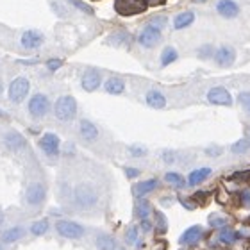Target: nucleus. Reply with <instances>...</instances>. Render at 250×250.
<instances>
[{"instance_id":"c03bdc74","label":"nucleus","mask_w":250,"mask_h":250,"mask_svg":"<svg viewBox=\"0 0 250 250\" xmlns=\"http://www.w3.org/2000/svg\"><path fill=\"white\" fill-rule=\"evenodd\" d=\"M52 9L56 11V13H59V16H64V15H66V11L62 9V7L59 4H56V2H52Z\"/></svg>"},{"instance_id":"20e7f679","label":"nucleus","mask_w":250,"mask_h":250,"mask_svg":"<svg viewBox=\"0 0 250 250\" xmlns=\"http://www.w3.org/2000/svg\"><path fill=\"white\" fill-rule=\"evenodd\" d=\"M56 230H58V234H61L62 238H68V240H81L84 236L83 225L72 222V220H58Z\"/></svg>"},{"instance_id":"ddd939ff","label":"nucleus","mask_w":250,"mask_h":250,"mask_svg":"<svg viewBox=\"0 0 250 250\" xmlns=\"http://www.w3.org/2000/svg\"><path fill=\"white\" fill-rule=\"evenodd\" d=\"M216 13H218L222 18H236L240 15V5L236 4L234 0H218L216 2Z\"/></svg>"},{"instance_id":"f8f14e48","label":"nucleus","mask_w":250,"mask_h":250,"mask_svg":"<svg viewBox=\"0 0 250 250\" xmlns=\"http://www.w3.org/2000/svg\"><path fill=\"white\" fill-rule=\"evenodd\" d=\"M43 34L42 32H38V31H25L23 34H21L20 38V43H21V47L27 48V50H36V48H40L43 45Z\"/></svg>"},{"instance_id":"9b49d317","label":"nucleus","mask_w":250,"mask_h":250,"mask_svg":"<svg viewBox=\"0 0 250 250\" xmlns=\"http://www.w3.org/2000/svg\"><path fill=\"white\" fill-rule=\"evenodd\" d=\"M204 236V230L200 225H191L189 229H186L183 232V236L179 238V243L184 247H197L198 241L202 240Z\"/></svg>"},{"instance_id":"393cba45","label":"nucleus","mask_w":250,"mask_h":250,"mask_svg":"<svg viewBox=\"0 0 250 250\" xmlns=\"http://www.w3.org/2000/svg\"><path fill=\"white\" fill-rule=\"evenodd\" d=\"M179 58V52L173 47H165L161 54V66H170L172 62H175Z\"/></svg>"},{"instance_id":"f3484780","label":"nucleus","mask_w":250,"mask_h":250,"mask_svg":"<svg viewBox=\"0 0 250 250\" xmlns=\"http://www.w3.org/2000/svg\"><path fill=\"white\" fill-rule=\"evenodd\" d=\"M145 102L152 109H165V107H167V97H165L161 91H157V89H150V91L146 93Z\"/></svg>"},{"instance_id":"c756f323","label":"nucleus","mask_w":250,"mask_h":250,"mask_svg":"<svg viewBox=\"0 0 250 250\" xmlns=\"http://www.w3.org/2000/svg\"><path fill=\"white\" fill-rule=\"evenodd\" d=\"M138 238H140V229L136 225H130L129 229L125 230V241L129 245H136L138 243Z\"/></svg>"},{"instance_id":"39448f33","label":"nucleus","mask_w":250,"mask_h":250,"mask_svg":"<svg viewBox=\"0 0 250 250\" xmlns=\"http://www.w3.org/2000/svg\"><path fill=\"white\" fill-rule=\"evenodd\" d=\"M27 111L31 113V116L34 118H43L50 111V100H48L47 95L36 93L32 95L31 100H29V105H27Z\"/></svg>"},{"instance_id":"a878e982","label":"nucleus","mask_w":250,"mask_h":250,"mask_svg":"<svg viewBox=\"0 0 250 250\" xmlns=\"http://www.w3.org/2000/svg\"><path fill=\"white\" fill-rule=\"evenodd\" d=\"M238 240V232H234L232 229H227V227H222L218 232V241L224 243V245H230Z\"/></svg>"},{"instance_id":"cd10ccee","label":"nucleus","mask_w":250,"mask_h":250,"mask_svg":"<svg viewBox=\"0 0 250 250\" xmlns=\"http://www.w3.org/2000/svg\"><path fill=\"white\" fill-rule=\"evenodd\" d=\"M230 150H232V154H247L250 150V140L249 138H241L230 146Z\"/></svg>"},{"instance_id":"aec40b11","label":"nucleus","mask_w":250,"mask_h":250,"mask_svg":"<svg viewBox=\"0 0 250 250\" xmlns=\"http://www.w3.org/2000/svg\"><path fill=\"white\" fill-rule=\"evenodd\" d=\"M195 21V13L193 11H183V13H179L175 16V20H173V27H175V31H183L186 27H189Z\"/></svg>"},{"instance_id":"412c9836","label":"nucleus","mask_w":250,"mask_h":250,"mask_svg":"<svg viewBox=\"0 0 250 250\" xmlns=\"http://www.w3.org/2000/svg\"><path fill=\"white\" fill-rule=\"evenodd\" d=\"M105 93L109 95H122L125 91V83L120 77H109L104 84Z\"/></svg>"},{"instance_id":"6ab92c4d","label":"nucleus","mask_w":250,"mask_h":250,"mask_svg":"<svg viewBox=\"0 0 250 250\" xmlns=\"http://www.w3.org/2000/svg\"><path fill=\"white\" fill-rule=\"evenodd\" d=\"M211 168L209 167H206V168H197V170H193L189 175H188V181H186V184L188 186H198V184H202L206 179L211 175Z\"/></svg>"},{"instance_id":"09e8293b","label":"nucleus","mask_w":250,"mask_h":250,"mask_svg":"<svg viewBox=\"0 0 250 250\" xmlns=\"http://www.w3.org/2000/svg\"><path fill=\"white\" fill-rule=\"evenodd\" d=\"M195 4H202V2H206V0H193Z\"/></svg>"},{"instance_id":"0eeeda50","label":"nucleus","mask_w":250,"mask_h":250,"mask_svg":"<svg viewBox=\"0 0 250 250\" xmlns=\"http://www.w3.org/2000/svg\"><path fill=\"white\" fill-rule=\"evenodd\" d=\"M40 146L48 157H58L61 152V141H59L58 134H54V132H45L40 140Z\"/></svg>"},{"instance_id":"a19ab883","label":"nucleus","mask_w":250,"mask_h":250,"mask_svg":"<svg viewBox=\"0 0 250 250\" xmlns=\"http://www.w3.org/2000/svg\"><path fill=\"white\" fill-rule=\"evenodd\" d=\"M140 170H138V168H130V167H127L125 168V175H127V177L129 179H136V177H140Z\"/></svg>"},{"instance_id":"f03ea898","label":"nucleus","mask_w":250,"mask_h":250,"mask_svg":"<svg viewBox=\"0 0 250 250\" xmlns=\"http://www.w3.org/2000/svg\"><path fill=\"white\" fill-rule=\"evenodd\" d=\"M29 89H31V83L27 77H16L15 81H11L9 89H7V95H9V100L15 102V104H20L25 100V97L29 95Z\"/></svg>"},{"instance_id":"a18cd8bd","label":"nucleus","mask_w":250,"mask_h":250,"mask_svg":"<svg viewBox=\"0 0 250 250\" xmlns=\"http://www.w3.org/2000/svg\"><path fill=\"white\" fill-rule=\"evenodd\" d=\"M206 152H208L209 156H218V154H222V148H216V146H213V148H208Z\"/></svg>"},{"instance_id":"ea45409f","label":"nucleus","mask_w":250,"mask_h":250,"mask_svg":"<svg viewBox=\"0 0 250 250\" xmlns=\"http://www.w3.org/2000/svg\"><path fill=\"white\" fill-rule=\"evenodd\" d=\"M240 198H241V206H247V208H249L250 206V189H243Z\"/></svg>"},{"instance_id":"8fccbe9b","label":"nucleus","mask_w":250,"mask_h":250,"mask_svg":"<svg viewBox=\"0 0 250 250\" xmlns=\"http://www.w3.org/2000/svg\"><path fill=\"white\" fill-rule=\"evenodd\" d=\"M0 116H4V111H2V109H0Z\"/></svg>"},{"instance_id":"49530a36","label":"nucleus","mask_w":250,"mask_h":250,"mask_svg":"<svg viewBox=\"0 0 250 250\" xmlns=\"http://www.w3.org/2000/svg\"><path fill=\"white\" fill-rule=\"evenodd\" d=\"M2 222H4V213L0 211V224H2Z\"/></svg>"},{"instance_id":"4468645a","label":"nucleus","mask_w":250,"mask_h":250,"mask_svg":"<svg viewBox=\"0 0 250 250\" xmlns=\"http://www.w3.org/2000/svg\"><path fill=\"white\" fill-rule=\"evenodd\" d=\"M100 84H102V75H100L97 70H88V72H84L83 79H81V86H83L84 91H95V89L100 88Z\"/></svg>"},{"instance_id":"f257e3e1","label":"nucleus","mask_w":250,"mask_h":250,"mask_svg":"<svg viewBox=\"0 0 250 250\" xmlns=\"http://www.w3.org/2000/svg\"><path fill=\"white\" fill-rule=\"evenodd\" d=\"M54 113L59 122H70L77 115V100L72 95H62L59 97L56 105H54Z\"/></svg>"},{"instance_id":"72a5a7b5","label":"nucleus","mask_w":250,"mask_h":250,"mask_svg":"<svg viewBox=\"0 0 250 250\" xmlns=\"http://www.w3.org/2000/svg\"><path fill=\"white\" fill-rule=\"evenodd\" d=\"M70 4L73 5V7H77L79 11H83V13H86V15H93V9L89 7L88 4H84V2H81V0H68Z\"/></svg>"},{"instance_id":"2f4dec72","label":"nucleus","mask_w":250,"mask_h":250,"mask_svg":"<svg viewBox=\"0 0 250 250\" xmlns=\"http://www.w3.org/2000/svg\"><path fill=\"white\" fill-rule=\"evenodd\" d=\"M214 50L216 48L213 47V45H202V47L198 48V58L200 59H211L214 56Z\"/></svg>"},{"instance_id":"4c0bfd02","label":"nucleus","mask_w":250,"mask_h":250,"mask_svg":"<svg viewBox=\"0 0 250 250\" xmlns=\"http://www.w3.org/2000/svg\"><path fill=\"white\" fill-rule=\"evenodd\" d=\"M232 181H250V170H243V172H236L230 175Z\"/></svg>"},{"instance_id":"7c9ffc66","label":"nucleus","mask_w":250,"mask_h":250,"mask_svg":"<svg viewBox=\"0 0 250 250\" xmlns=\"http://www.w3.org/2000/svg\"><path fill=\"white\" fill-rule=\"evenodd\" d=\"M238 102H240V105L245 109V113L250 116V91H241L240 95H238Z\"/></svg>"},{"instance_id":"2eb2a0df","label":"nucleus","mask_w":250,"mask_h":250,"mask_svg":"<svg viewBox=\"0 0 250 250\" xmlns=\"http://www.w3.org/2000/svg\"><path fill=\"white\" fill-rule=\"evenodd\" d=\"M4 145L9 148L11 152H20L25 148L27 141L25 138L20 134V132H16V130H11L7 134L4 136Z\"/></svg>"},{"instance_id":"603ef678","label":"nucleus","mask_w":250,"mask_h":250,"mask_svg":"<svg viewBox=\"0 0 250 250\" xmlns=\"http://www.w3.org/2000/svg\"><path fill=\"white\" fill-rule=\"evenodd\" d=\"M0 250H4V249H2V245H0Z\"/></svg>"},{"instance_id":"5701e85b","label":"nucleus","mask_w":250,"mask_h":250,"mask_svg":"<svg viewBox=\"0 0 250 250\" xmlns=\"http://www.w3.org/2000/svg\"><path fill=\"white\" fill-rule=\"evenodd\" d=\"M95 245L99 250H115L116 249V240L111 234H99L95 240Z\"/></svg>"},{"instance_id":"de8ad7c7","label":"nucleus","mask_w":250,"mask_h":250,"mask_svg":"<svg viewBox=\"0 0 250 250\" xmlns=\"http://www.w3.org/2000/svg\"><path fill=\"white\" fill-rule=\"evenodd\" d=\"M245 225H250V216H247L245 218Z\"/></svg>"},{"instance_id":"bb28decb","label":"nucleus","mask_w":250,"mask_h":250,"mask_svg":"<svg viewBox=\"0 0 250 250\" xmlns=\"http://www.w3.org/2000/svg\"><path fill=\"white\" fill-rule=\"evenodd\" d=\"M165 181H167L168 184L175 186V188H184V186H186V179H184L179 172H168L167 175H165Z\"/></svg>"},{"instance_id":"9d476101","label":"nucleus","mask_w":250,"mask_h":250,"mask_svg":"<svg viewBox=\"0 0 250 250\" xmlns=\"http://www.w3.org/2000/svg\"><path fill=\"white\" fill-rule=\"evenodd\" d=\"M45 197H47V189H45L43 184L40 183L29 184V188H27L25 191V200L29 206H40L45 200Z\"/></svg>"},{"instance_id":"7ed1b4c3","label":"nucleus","mask_w":250,"mask_h":250,"mask_svg":"<svg viewBox=\"0 0 250 250\" xmlns=\"http://www.w3.org/2000/svg\"><path fill=\"white\" fill-rule=\"evenodd\" d=\"M73 197H75V202L84 209L93 208L95 204L99 202V193L95 191V188H91L89 184H79V186L75 188Z\"/></svg>"},{"instance_id":"864d4df0","label":"nucleus","mask_w":250,"mask_h":250,"mask_svg":"<svg viewBox=\"0 0 250 250\" xmlns=\"http://www.w3.org/2000/svg\"><path fill=\"white\" fill-rule=\"evenodd\" d=\"M183 250H186V249H183Z\"/></svg>"},{"instance_id":"6e6552de","label":"nucleus","mask_w":250,"mask_h":250,"mask_svg":"<svg viewBox=\"0 0 250 250\" xmlns=\"http://www.w3.org/2000/svg\"><path fill=\"white\" fill-rule=\"evenodd\" d=\"M208 102L213 105H225V107H229V105H232V97H230V93L225 88L214 86V88H211L208 91Z\"/></svg>"},{"instance_id":"79ce46f5","label":"nucleus","mask_w":250,"mask_h":250,"mask_svg":"<svg viewBox=\"0 0 250 250\" xmlns=\"http://www.w3.org/2000/svg\"><path fill=\"white\" fill-rule=\"evenodd\" d=\"M140 227H141V230H143V232H150V230H152V222L148 218H143V220H141Z\"/></svg>"},{"instance_id":"58836bf2","label":"nucleus","mask_w":250,"mask_h":250,"mask_svg":"<svg viewBox=\"0 0 250 250\" xmlns=\"http://www.w3.org/2000/svg\"><path fill=\"white\" fill-rule=\"evenodd\" d=\"M161 157H163V161L167 163V165H172V163H175V152H172V150H165L161 154Z\"/></svg>"},{"instance_id":"473e14b6","label":"nucleus","mask_w":250,"mask_h":250,"mask_svg":"<svg viewBox=\"0 0 250 250\" xmlns=\"http://www.w3.org/2000/svg\"><path fill=\"white\" fill-rule=\"evenodd\" d=\"M227 222H229V220L225 218V216H211V220H209V225H211V227H214V229H222V227H225V225H227Z\"/></svg>"},{"instance_id":"4be33fe9","label":"nucleus","mask_w":250,"mask_h":250,"mask_svg":"<svg viewBox=\"0 0 250 250\" xmlns=\"http://www.w3.org/2000/svg\"><path fill=\"white\" fill-rule=\"evenodd\" d=\"M20 238H23V229H21V227H11V229L4 230V232L0 234L2 243H15V241H18Z\"/></svg>"},{"instance_id":"1a4fd4ad","label":"nucleus","mask_w":250,"mask_h":250,"mask_svg":"<svg viewBox=\"0 0 250 250\" xmlns=\"http://www.w3.org/2000/svg\"><path fill=\"white\" fill-rule=\"evenodd\" d=\"M213 59H214V62H216L218 66L227 68V66H230V64H234L236 50L232 47H229V45H222V47H218L216 50H214Z\"/></svg>"},{"instance_id":"37998d69","label":"nucleus","mask_w":250,"mask_h":250,"mask_svg":"<svg viewBox=\"0 0 250 250\" xmlns=\"http://www.w3.org/2000/svg\"><path fill=\"white\" fill-rule=\"evenodd\" d=\"M165 23H167V18H165V16H159V18H154V20H152V25L159 27V29H163Z\"/></svg>"},{"instance_id":"dca6fc26","label":"nucleus","mask_w":250,"mask_h":250,"mask_svg":"<svg viewBox=\"0 0 250 250\" xmlns=\"http://www.w3.org/2000/svg\"><path fill=\"white\" fill-rule=\"evenodd\" d=\"M157 186H159V181H157V179H146V181H141V183L134 184L132 193H134V197L143 198L145 195H148V193L156 191Z\"/></svg>"},{"instance_id":"c85d7f7f","label":"nucleus","mask_w":250,"mask_h":250,"mask_svg":"<svg viewBox=\"0 0 250 250\" xmlns=\"http://www.w3.org/2000/svg\"><path fill=\"white\" fill-rule=\"evenodd\" d=\"M48 220H38V222H34V224L31 225V232L34 236H43V234H47V230H48Z\"/></svg>"},{"instance_id":"e433bc0d","label":"nucleus","mask_w":250,"mask_h":250,"mask_svg":"<svg viewBox=\"0 0 250 250\" xmlns=\"http://www.w3.org/2000/svg\"><path fill=\"white\" fill-rule=\"evenodd\" d=\"M62 66V59H58V58H52L47 61V68L50 72H58L59 68Z\"/></svg>"},{"instance_id":"423d86ee","label":"nucleus","mask_w":250,"mask_h":250,"mask_svg":"<svg viewBox=\"0 0 250 250\" xmlns=\"http://www.w3.org/2000/svg\"><path fill=\"white\" fill-rule=\"evenodd\" d=\"M161 38H163L161 29L156 25H152V23H148V25L143 27V31L140 32L138 43H140L143 48H154L157 43L161 42Z\"/></svg>"},{"instance_id":"c9c22d12","label":"nucleus","mask_w":250,"mask_h":250,"mask_svg":"<svg viewBox=\"0 0 250 250\" xmlns=\"http://www.w3.org/2000/svg\"><path fill=\"white\" fill-rule=\"evenodd\" d=\"M129 154L134 157H143L146 154V148L141 145H132V146H129Z\"/></svg>"},{"instance_id":"3c124183","label":"nucleus","mask_w":250,"mask_h":250,"mask_svg":"<svg viewBox=\"0 0 250 250\" xmlns=\"http://www.w3.org/2000/svg\"><path fill=\"white\" fill-rule=\"evenodd\" d=\"M0 95H2V83H0Z\"/></svg>"},{"instance_id":"f704fd0d","label":"nucleus","mask_w":250,"mask_h":250,"mask_svg":"<svg viewBox=\"0 0 250 250\" xmlns=\"http://www.w3.org/2000/svg\"><path fill=\"white\" fill-rule=\"evenodd\" d=\"M156 216H157V232H159V234L167 232L168 224H167V218H165V214H163V213H156Z\"/></svg>"},{"instance_id":"a211bd4d","label":"nucleus","mask_w":250,"mask_h":250,"mask_svg":"<svg viewBox=\"0 0 250 250\" xmlns=\"http://www.w3.org/2000/svg\"><path fill=\"white\" fill-rule=\"evenodd\" d=\"M79 132H81L84 141H95L97 138H99V129H97V125H95L93 122L86 120V118L81 120V124H79Z\"/></svg>"},{"instance_id":"b1692460","label":"nucleus","mask_w":250,"mask_h":250,"mask_svg":"<svg viewBox=\"0 0 250 250\" xmlns=\"http://www.w3.org/2000/svg\"><path fill=\"white\" fill-rule=\"evenodd\" d=\"M134 213H136V216H138L140 220L148 218V214L152 213V206H150V202H148V200H143V198H140V200H138V204H136Z\"/></svg>"}]
</instances>
